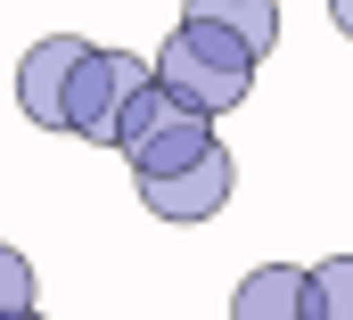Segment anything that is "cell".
Returning <instances> with one entry per match:
<instances>
[{
  "mask_svg": "<svg viewBox=\"0 0 353 320\" xmlns=\"http://www.w3.org/2000/svg\"><path fill=\"white\" fill-rule=\"evenodd\" d=\"M255 50L247 41H230V33H214V25H197V17H181L173 33H165V50H157V82H165V99L189 107V115H230V107H247V90H255Z\"/></svg>",
  "mask_w": 353,
  "mask_h": 320,
  "instance_id": "obj_1",
  "label": "cell"
},
{
  "mask_svg": "<svg viewBox=\"0 0 353 320\" xmlns=\"http://www.w3.org/2000/svg\"><path fill=\"white\" fill-rule=\"evenodd\" d=\"M157 90V58H132V50H99L90 41L83 74L66 90V132L90 140V148H115L123 140V123H132V107Z\"/></svg>",
  "mask_w": 353,
  "mask_h": 320,
  "instance_id": "obj_2",
  "label": "cell"
},
{
  "mask_svg": "<svg viewBox=\"0 0 353 320\" xmlns=\"http://www.w3.org/2000/svg\"><path fill=\"white\" fill-rule=\"evenodd\" d=\"M214 148H222L214 123L189 115V107H173L165 82L132 107V123H123V140H115V157L132 164V181H173V172H189V164H205Z\"/></svg>",
  "mask_w": 353,
  "mask_h": 320,
  "instance_id": "obj_3",
  "label": "cell"
},
{
  "mask_svg": "<svg viewBox=\"0 0 353 320\" xmlns=\"http://www.w3.org/2000/svg\"><path fill=\"white\" fill-rule=\"evenodd\" d=\"M83 58H90L83 33H50V41L25 50V66H17V107H25V123L66 132V90H74V74H83Z\"/></svg>",
  "mask_w": 353,
  "mask_h": 320,
  "instance_id": "obj_4",
  "label": "cell"
},
{
  "mask_svg": "<svg viewBox=\"0 0 353 320\" xmlns=\"http://www.w3.org/2000/svg\"><path fill=\"white\" fill-rule=\"evenodd\" d=\"M230 148H214L205 164H189L173 181H140V206L157 214V222H205V214H222L230 206Z\"/></svg>",
  "mask_w": 353,
  "mask_h": 320,
  "instance_id": "obj_5",
  "label": "cell"
},
{
  "mask_svg": "<svg viewBox=\"0 0 353 320\" xmlns=\"http://www.w3.org/2000/svg\"><path fill=\"white\" fill-rule=\"evenodd\" d=\"M230 320H312V271H296V263L247 271L230 296Z\"/></svg>",
  "mask_w": 353,
  "mask_h": 320,
  "instance_id": "obj_6",
  "label": "cell"
},
{
  "mask_svg": "<svg viewBox=\"0 0 353 320\" xmlns=\"http://www.w3.org/2000/svg\"><path fill=\"white\" fill-rule=\"evenodd\" d=\"M181 17H197V25H214V33H230V41H247L255 58L279 50V8H271V0H189Z\"/></svg>",
  "mask_w": 353,
  "mask_h": 320,
  "instance_id": "obj_7",
  "label": "cell"
},
{
  "mask_svg": "<svg viewBox=\"0 0 353 320\" xmlns=\"http://www.w3.org/2000/svg\"><path fill=\"white\" fill-rule=\"evenodd\" d=\"M312 320H353V254L312 263Z\"/></svg>",
  "mask_w": 353,
  "mask_h": 320,
  "instance_id": "obj_8",
  "label": "cell"
},
{
  "mask_svg": "<svg viewBox=\"0 0 353 320\" xmlns=\"http://www.w3.org/2000/svg\"><path fill=\"white\" fill-rule=\"evenodd\" d=\"M0 320H33V263L0 246Z\"/></svg>",
  "mask_w": 353,
  "mask_h": 320,
  "instance_id": "obj_9",
  "label": "cell"
},
{
  "mask_svg": "<svg viewBox=\"0 0 353 320\" xmlns=\"http://www.w3.org/2000/svg\"><path fill=\"white\" fill-rule=\"evenodd\" d=\"M329 17H337V33L353 41V0H329Z\"/></svg>",
  "mask_w": 353,
  "mask_h": 320,
  "instance_id": "obj_10",
  "label": "cell"
},
{
  "mask_svg": "<svg viewBox=\"0 0 353 320\" xmlns=\"http://www.w3.org/2000/svg\"><path fill=\"white\" fill-rule=\"evenodd\" d=\"M33 320H41V312H33Z\"/></svg>",
  "mask_w": 353,
  "mask_h": 320,
  "instance_id": "obj_11",
  "label": "cell"
}]
</instances>
